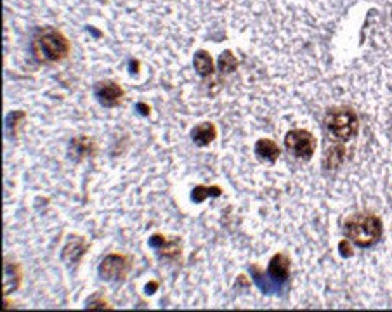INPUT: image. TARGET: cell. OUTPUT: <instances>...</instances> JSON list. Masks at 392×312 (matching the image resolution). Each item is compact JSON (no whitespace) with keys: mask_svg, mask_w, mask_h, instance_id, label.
<instances>
[{"mask_svg":"<svg viewBox=\"0 0 392 312\" xmlns=\"http://www.w3.org/2000/svg\"><path fill=\"white\" fill-rule=\"evenodd\" d=\"M255 153L262 158V160L269 161V163H275L279 158V146L276 145L271 139H259L257 145H255Z\"/></svg>","mask_w":392,"mask_h":312,"instance_id":"cell-9","label":"cell"},{"mask_svg":"<svg viewBox=\"0 0 392 312\" xmlns=\"http://www.w3.org/2000/svg\"><path fill=\"white\" fill-rule=\"evenodd\" d=\"M191 139L196 146H209L215 139V127L209 122L199 124L191 131Z\"/></svg>","mask_w":392,"mask_h":312,"instance_id":"cell-8","label":"cell"},{"mask_svg":"<svg viewBox=\"0 0 392 312\" xmlns=\"http://www.w3.org/2000/svg\"><path fill=\"white\" fill-rule=\"evenodd\" d=\"M285 146L299 160H309L314 155V149H316V139L311 132L304 131V129H293V131L286 132Z\"/></svg>","mask_w":392,"mask_h":312,"instance_id":"cell-4","label":"cell"},{"mask_svg":"<svg viewBox=\"0 0 392 312\" xmlns=\"http://www.w3.org/2000/svg\"><path fill=\"white\" fill-rule=\"evenodd\" d=\"M131 271V261L129 257L122 254H111L101 262L99 274L103 276L108 281H113V279H124L127 276V272Z\"/></svg>","mask_w":392,"mask_h":312,"instance_id":"cell-5","label":"cell"},{"mask_svg":"<svg viewBox=\"0 0 392 312\" xmlns=\"http://www.w3.org/2000/svg\"><path fill=\"white\" fill-rule=\"evenodd\" d=\"M268 274L269 278L275 279V281L283 283L290 274V261L286 255L283 254H276L275 257L271 258L268 268Z\"/></svg>","mask_w":392,"mask_h":312,"instance_id":"cell-7","label":"cell"},{"mask_svg":"<svg viewBox=\"0 0 392 312\" xmlns=\"http://www.w3.org/2000/svg\"><path fill=\"white\" fill-rule=\"evenodd\" d=\"M325 125L335 139L349 141L359 131V120L356 111L351 108H334L325 117Z\"/></svg>","mask_w":392,"mask_h":312,"instance_id":"cell-3","label":"cell"},{"mask_svg":"<svg viewBox=\"0 0 392 312\" xmlns=\"http://www.w3.org/2000/svg\"><path fill=\"white\" fill-rule=\"evenodd\" d=\"M344 234L358 247H373L382 234V222L373 213H354L344 222Z\"/></svg>","mask_w":392,"mask_h":312,"instance_id":"cell-1","label":"cell"},{"mask_svg":"<svg viewBox=\"0 0 392 312\" xmlns=\"http://www.w3.org/2000/svg\"><path fill=\"white\" fill-rule=\"evenodd\" d=\"M72 148H75L76 156H80V158L90 155V153L94 151L92 141H89V139H87V138H79V139H75V141L72 142Z\"/></svg>","mask_w":392,"mask_h":312,"instance_id":"cell-13","label":"cell"},{"mask_svg":"<svg viewBox=\"0 0 392 312\" xmlns=\"http://www.w3.org/2000/svg\"><path fill=\"white\" fill-rule=\"evenodd\" d=\"M238 66V59L234 58L233 52L226 51L219 56V69L220 72L227 73V72H234Z\"/></svg>","mask_w":392,"mask_h":312,"instance_id":"cell-12","label":"cell"},{"mask_svg":"<svg viewBox=\"0 0 392 312\" xmlns=\"http://www.w3.org/2000/svg\"><path fill=\"white\" fill-rule=\"evenodd\" d=\"M193 65L199 76H209L213 73V59L206 51H198L195 54Z\"/></svg>","mask_w":392,"mask_h":312,"instance_id":"cell-10","label":"cell"},{"mask_svg":"<svg viewBox=\"0 0 392 312\" xmlns=\"http://www.w3.org/2000/svg\"><path fill=\"white\" fill-rule=\"evenodd\" d=\"M341 248H342L341 254L344 255V257H349V255H352L351 252H348V248H349V240H348V238H345V240L342 241V243H341Z\"/></svg>","mask_w":392,"mask_h":312,"instance_id":"cell-14","label":"cell"},{"mask_svg":"<svg viewBox=\"0 0 392 312\" xmlns=\"http://www.w3.org/2000/svg\"><path fill=\"white\" fill-rule=\"evenodd\" d=\"M33 51L40 61L54 63L68 56L70 42L61 31L54 30V28H47L35 38Z\"/></svg>","mask_w":392,"mask_h":312,"instance_id":"cell-2","label":"cell"},{"mask_svg":"<svg viewBox=\"0 0 392 312\" xmlns=\"http://www.w3.org/2000/svg\"><path fill=\"white\" fill-rule=\"evenodd\" d=\"M220 192H222V189H220L219 186H209V188H206V186H199V188L193 189L191 198H193L195 203H199L209 198V196H219Z\"/></svg>","mask_w":392,"mask_h":312,"instance_id":"cell-11","label":"cell"},{"mask_svg":"<svg viewBox=\"0 0 392 312\" xmlns=\"http://www.w3.org/2000/svg\"><path fill=\"white\" fill-rule=\"evenodd\" d=\"M96 96L103 106L113 108L117 106V104L122 101V97H124V89H122L118 83L106 80V82L97 83Z\"/></svg>","mask_w":392,"mask_h":312,"instance_id":"cell-6","label":"cell"}]
</instances>
